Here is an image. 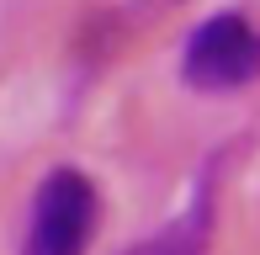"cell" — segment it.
Instances as JSON below:
<instances>
[{"label":"cell","instance_id":"6da1fadb","mask_svg":"<svg viewBox=\"0 0 260 255\" xmlns=\"http://www.w3.org/2000/svg\"><path fill=\"white\" fill-rule=\"evenodd\" d=\"M101 224L96 181L75 165L48 170V181L32 197V218L21 234V255H85Z\"/></svg>","mask_w":260,"mask_h":255},{"label":"cell","instance_id":"7a4b0ae2","mask_svg":"<svg viewBox=\"0 0 260 255\" xmlns=\"http://www.w3.org/2000/svg\"><path fill=\"white\" fill-rule=\"evenodd\" d=\"M181 75L191 90H212V96L260 80V27L239 11H218L197 21L181 48Z\"/></svg>","mask_w":260,"mask_h":255},{"label":"cell","instance_id":"3957f363","mask_svg":"<svg viewBox=\"0 0 260 255\" xmlns=\"http://www.w3.org/2000/svg\"><path fill=\"white\" fill-rule=\"evenodd\" d=\"M127 255H202V229H170L159 239H144Z\"/></svg>","mask_w":260,"mask_h":255}]
</instances>
